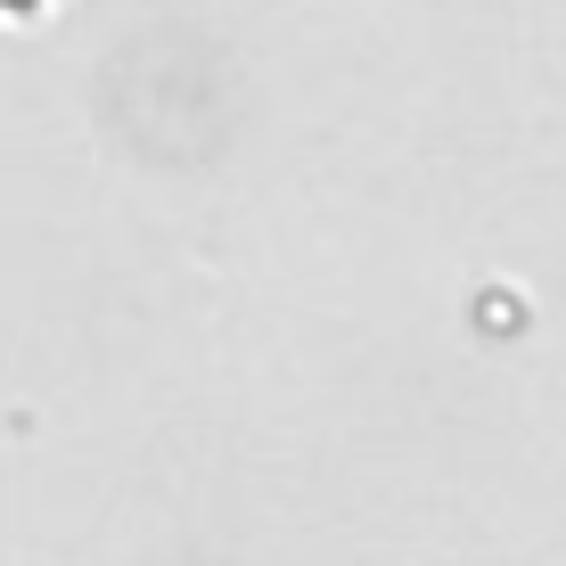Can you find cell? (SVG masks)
Listing matches in <instances>:
<instances>
[{"mask_svg": "<svg viewBox=\"0 0 566 566\" xmlns=\"http://www.w3.org/2000/svg\"><path fill=\"white\" fill-rule=\"evenodd\" d=\"M9 9H33V0H9Z\"/></svg>", "mask_w": 566, "mask_h": 566, "instance_id": "obj_1", "label": "cell"}]
</instances>
